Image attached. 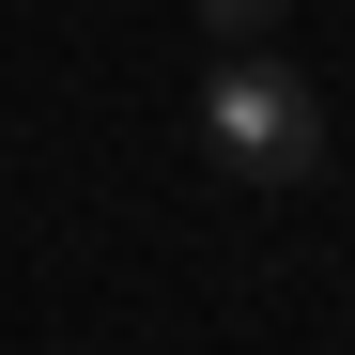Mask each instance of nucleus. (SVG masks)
<instances>
[{"label": "nucleus", "instance_id": "nucleus-1", "mask_svg": "<svg viewBox=\"0 0 355 355\" xmlns=\"http://www.w3.org/2000/svg\"><path fill=\"white\" fill-rule=\"evenodd\" d=\"M201 155L232 170V186H309L324 170V93L293 62H216L201 78Z\"/></svg>", "mask_w": 355, "mask_h": 355}, {"label": "nucleus", "instance_id": "nucleus-2", "mask_svg": "<svg viewBox=\"0 0 355 355\" xmlns=\"http://www.w3.org/2000/svg\"><path fill=\"white\" fill-rule=\"evenodd\" d=\"M201 31H216V46H263V31H278V0H201Z\"/></svg>", "mask_w": 355, "mask_h": 355}]
</instances>
